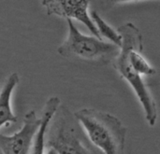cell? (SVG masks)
I'll return each instance as SVG.
<instances>
[{
	"label": "cell",
	"instance_id": "cell-11",
	"mask_svg": "<svg viewBox=\"0 0 160 154\" xmlns=\"http://www.w3.org/2000/svg\"><path fill=\"white\" fill-rule=\"evenodd\" d=\"M46 154H57V152L52 149V148H49V151L47 152Z\"/></svg>",
	"mask_w": 160,
	"mask_h": 154
},
{
	"label": "cell",
	"instance_id": "cell-4",
	"mask_svg": "<svg viewBox=\"0 0 160 154\" xmlns=\"http://www.w3.org/2000/svg\"><path fill=\"white\" fill-rule=\"evenodd\" d=\"M73 124L69 121V112L62 108L61 116L52 130L47 147L57 154H94L80 140Z\"/></svg>",
	"mask_w": 160,
	"mask_h": 154
},
{
	"label": "cell",
	"instance_id": "cell-8",
	"mask_svg": "<svg viewBox=\"0 0 160 154\" xmlns=\"http://www.w3.org/2000/svg\"><path fill=\"white\" fill-rule=\"evenodd\" d=\"M19 75L10 74L0 88V128L3 125H9L17 122L18 118L14 114L11 107V98L14 89L19 84Z\"/></svg>",
	"mask_w": 160,
	"mask_h": 154
},
{
	"label": "cell",
	"instance_id": "cell-1",
	"mask_svg": "<svg viewBox=\"0 0 160 154\" xmlns=\"http://www.w3.org/2000/svg\"><path fill=\"white\" fill-rule=\"evenodd\" d=\"M117 31L122 42L118 54L112 62V66L119 76L130 85L143 108L147 123L150 126H154L158 119L157 103L143 77L154 76L157 70L142 53L143 44L139 28L132 22H127Z\"/></svg>",
	"mask_w": 160,
	"mask_h": 154
},
{
	"label": "cell",
	"instance_id": "cell-6",
	"mask_svg": "<svg viewBox=\"0 0 160 154\" xmlns=\"http://www.w3.org/2000/svg\"><path fill=\"white\" fill-rule=\"evenodd\" d=\"M90 2L91 0H41L48 15L79 21L88 28L93 36L100 38L88 11Z\"/></svg>",
	"mask_w": 160,
	"mask_h": 154
},
{
	"label": "cell",
	"instance_id": "cell-2",
	"mask_svg": "<svg viewBox=\"0 0 160 154\" xmlns=\"http://www.w3.org/2000/svg\"><path fill=\"white\" fill-rule=\"evenodd\" d=\"M74 117L104 154H125L127 128L117 117L95 108H82Z\"/></svg>",
	"mask_w": 160,
	"mask_h": 154
},
{
	"label": "cell",
	"instance_id": "cell-5",
	"mask_svg": "<svg viewBox=\"0 0 160 154\" xmlns=\"http://www.w3.org/2000/svg\"><path fill=\"white\" fill-rule=\"evenodd\" d=\"M41 119L34 110H30L23 118L22 128L12 136L0 134V154H29Z\"/></svg>",
	"mask_w": 160,
	"mask_h": 154
},
{
	"label": "cell",
	"instance_id": "cell-9",
	"mask_svg": "<svg viewBox=\"0 0 160 154\" xmlns=\"http://www.w3.org/2000/svg\"><path fill=\"white\" fill-rule=\"evenodd\" d=\"M90 16H91V19L98 32L100 38H101V36L105 37L109 42L120 47L122 38H121V36L118 33V31L113 29L96 10H92L90 12Z\"/></svg>",
	"mask_w": 160,
	"mask_h": 154
},
{
	"label": "cell",
	"instance_id": "cell-10",
	"mask_svg": "<svg viewBox=\"0 0 160 154\" xmlns=\"http://www.w3.org/2000/svg\"><path fill=\"white\" fill-rule=\"evenodd\" d=\"M111 3L114 5L118 4H125V3H130V2H137V1H142V0H109Z\"/></svg>",
	"mask_w": 160,
	"mask_h": 154
},
{
	"label": "cell",
	"instance_id": "cell-3",
	"mask_svg": "<svg viewBox=\"0 0 160 154\" xmlns=\"http://www.w3.org/2000/svg\"><path fill=\"white\" fill-rule=\"evenodd\" d=\"M66 21L68 36L57 49V52L62 57L82 60L98 65H106L112 62L118 54L120 47L95 36L84 35L72 20L67 19Z\"/></svg>",
	"mask_w": 160,
	"mask_h": 154
},
{
	"label": "cell",
	"instance_id": "cell-7",
	"mask_svg": "<svg viewBox=\"0 0 160 154\" xmlns=\"http://www.w3.org/2000/svg\"><path fill=\"white\" fill-rule=\"evenodd\" d=\"M60 99L57 96H52L47 100L42 109L41 114V123L36 133V136L33 140V144L31 146L29 154H44L45 147V135L47 128L52 120L53 116L57 112L60 107Z\"/></svg>",
	"mask_w": 160,
	"mask_h": 154
}]
</instances>
